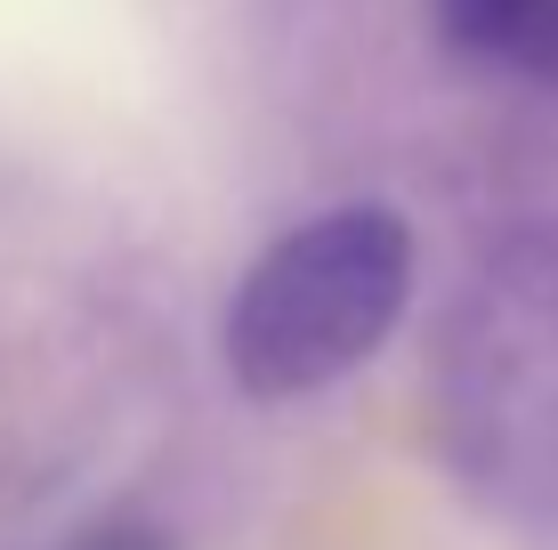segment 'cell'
<instances>
[{
  "mask_svg": "<svg viewBox=\"0 0 558 550\" xmlns=\"http://www.w3.org/2000/svg\"><path fill=\"white\" fill-rule=\"evenodd\" d=\"M429 429L470 510L558 535V219H510L470 252L429 349Z\"/></svg>",
  "mask_w": 558,
  "mask_h": 550,
  "instance_id": "obj_1",
  "label": "cell"
},
{
  "mask_svg": "<svg viewBox=\"0 0 558 550\" xmlns=\"http://www.w3.org/2000/svg\"><path fill=\"white\" fill-rule=\"evenodd\" d=\"M413 308V227L397 203H332L235 276L219 365L252 405H292L364 372Z\"/></svg>",
  "mask_w": 558,
  "mask_h": 550,
  "instance_id": "obj_2",
  "label": "cell"
},
{
  "mask_svg": "<svg viewBox=\"0 0 558 550\" xmlns=\"http://www.w3.org/2000/svg\"><path fill=\"white\" fill-rule=\"evenodd\" d=\"M494 65L558 89V0H510L502 33H494Z\"/></svg>",
  "mask_w": 558,
  "mask_h": 550,
  "instance_id": "obj_3",
  "label": "cell"
},
{
  "mask_svg": "<svg viewBox=\"0 0 558 550\" xmlns=\"http://www.w3.org/2000/svg\"><path fill=\"white\" fill-rule=\"evenodd\" d=\"M57 550H179L162 518H146V510H98V518H82Z\"/></svg>",
  "mask_w": 558,
  "mask_h": 550,
  "instance_id": "obj_4",
  "label": "cell"
},
{
  "mask_svg": "<svg viewBox=\"0 0 558 550\" xmlns=\"http://www.w3.org/2000/svg\"><path fill=\"white\" fill-rule=\"evenodd\" d=\"M502 9H510V0H437V33H446L461 57H494Z\"/></svg>",
  "mask_w": 558,
  "mask_h": 550,
  "instance_id": "obj_5",
  "label": "cell"
}]
</instances>
